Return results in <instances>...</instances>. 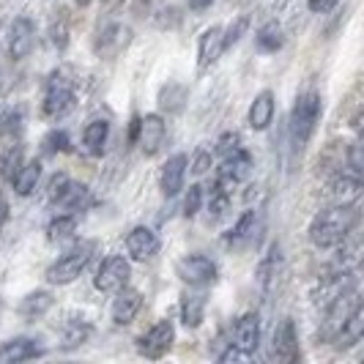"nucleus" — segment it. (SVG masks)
Listing matches in <instances>:
<instances>
[{
	"instance_id": "nucleus-1",
	"label": "nucleus",
	"mask_w": 364,
	"mask_h": 364,
	"mask_svg": "<svg viewBox=\"0 0 364 364\" xmlns=\"http://www.w3.org/2000/svg\"><path fill=\"white\" fill-rule=\"evenodd\" d=\"M359 222V211L356 205H340V203H331L328 208H323L318 217L312 219L310 225V241L321 250H331V247H340L350 230L356 228Z\"/></svg>"
},
{
	"instance_id": "nucleus-2",
	"label": "nucleus",
	"mask_w": 364,
	"mask_h": 364,
	"mask_svg": "<svg viewBox=\"0 0 364 364\" xmlns=\"http://www.w3.org/2000/svg\"><path fill=\"white\" fill-rule=\"evenodd\" d=\"M96 250H99L96 241L77 244L72 252H66L63 257H58L53 266L47 269V282H50V285H69V282H74V279H80L82 272L91 266Z\"/></svg>"
},
{
	"instance_id": "nucleus-3",
	"label": "nucleus",
	"mask_w": 364,
	"mask_h": 364,
	"mask_svg": "<svg viewBox=\"0 0 364 364\" xmlns=\"http://www.w3.org/2000/svg\"><path fill=\"white\" fill-rule=\"evenodd\" d=\"M321 121V96L318 91H301L291 109V140L301 148L312 137V132Z\"/></svg>"
},
{
	"instance_id": "nucleus-4",
	"label": "nucleus",
	"mask_w": 364,
	"mask_h": 364,
	"mask_svg": "<svg viewBox=\"0 0 364 364\" xmlns=\"http://www.w3.org/2000/svg\"><path fill=\"white\" fill-rule=\"evenodd\" d=\"M74 82L69 80V74L53 72L47 77V85H44V102H41V112L47 118H63L74 109Z\"/></svg>"
},
{
	"instance_id": "nucleus-5",
	"label": "nucleus",
	"mask_w": 364,
	"mask_h": 364,
	"mask_svg": "<svg viewBox=\"0 0 364 364\" xmlns=\"http://www.w3.org/2000/svg\"><path fill=\"white\" fill-rule=\"evenodd\" d=\"M129 277H132V266H129L127 257L109 255L102 260V266H99V272L93 277V282H96V288L102 293H118L129 285Z\"/></svg>"
},
{
	"instance_id": "nucleus-6",
	"label": "nucleus",
	"mask_w": 364,
	"mask_h": 364,
	"mask_svg": "<svg viewBox=\"0 0 364 364\" xmlns=\"http://www.w3.org/2000/svg\"><path fill=\"white\" fill-rule=\"evenodd\" d=\"M176 272H178V277H181L186 285H195V288L211 285V282L219 277L217 263H214L208 255H200V252H195V255H183L181 260H178V266H176Z\"/></svg>"
},
{
	"instance_id": "nucleus-7",
	"label": "nucleus",
	"mask_w": 364,
	"mask_h": 364,
	"mask_svg": "<svg viewBox=\"0 0 364 364\" xmlns=\"http://www.w3.org/2000/svg\"><path fill=\"white\" fill-rule=\"evenodd\" d=\"M250 170H252V159H250V154L241 148V151L230 154V156H222L214 183L222 186V189H228V192H233L238 183L250 176Z\"/></svg>"
},
{
	"instance_id": "nucleus-8",
	"label": "nucleus",
	"mask_w": 364,
	"mask_h": 364,
	"mask_svg": "<svg viewBox=\"0 0 364 364\" xmlns=\"http://www.w3.org/2000/svg\"><path fill=\"white\" fill-rule=\"evenodd\" d=\"M176 343V326H173V321H159L156 326H151L137 340V348H140V353L148 356V359H162L164 353L173 348Z\"/></svg>"
},
{
	"instance_id": "nucleus-9",
	"label": "nucleus",
	"mask_w": 364,
	"mask_h": 364,
	"mask_svg": "<svg viewBox=\"0 0 364 364\" xmlns=\"http://www.w3.org/2000/svg\"><path fill=\"white\" fill-rule=\"evenodd\" d=\"M328 198L331 203H340V205H356V200L364 198V176L353 173V170L334 176L328 183Z\"/></svg>"
},
{
	"instance_id": "nucleus-10",
	"label": "nucleus",
	"mask_w": 364,
	"mask_h": 364,
	"mask_svg": "<svg viewBox=\"0 0 364 364\" xmlns=\"http://www.w3.org/2000/svg\"><path fill=\"white\" fill-rule=\"evenodd\" d=\"M282 266H285V257H282V247L274 241L269 244V250L263 252L260 257V263H257L255 269V279L257 285H260V291H274V285L279 282V277H282Z\"/></svg>"
},
{
	"instance_id": "nucleus-11",
	"label": "nucleus",
	"mask_w": 364,
	"mask_h": 364,
	"mask_svg": "<svg viewBox=\"0 0 364 364\" xmlns=\"http://www.w3.org/2000/svg\"><path fill=\"white\" fill-rule=\"evenodd\" d=\"M159 236L146 228V225H137V228H132L127 236V252L132 260H137V263H148L151 257L159 252Z\"/></svg>"
},
{
	"instance_id": "nucleus-12",
	"label": "nucleus",
	"mask_w": 364,
	"mask_h": 364,
	"mask_svg": "<svg viewBox=\"0 0 364 364\" xmlns=\"http://www.w3.org/2000/svg\"><path fill=\"white\" fill-rule=\"evenodd\" d=\"M272 359L274 362H296L299 359V337H296V323L291 318H282L272 340Z\"/></svg>"
},
{
	"instance_id": "nucleus-13",
	"label": "nucleus",
	"mask_w": 364,
	"mask_h": 364,
	"mask_svg": "<svg viewBox=\"0 0 364 364\" xmlns=\"http://www.w3.org/2000/svg\"><path fill=\"white\" fill-rule=\"evenodd\" d=\"M33 47H36V25L28 17L14 19V25L9 31V55L14 60H22L33 53Z\"/></svg>"
},
{
	"instance_id": "nucleus-14",
	"label": "nucleus",
	"mask_w": 364,
	"mask_h": 364,
	"mask_svg": "<svg viewBox=\"0 0 364 364\" xmlns=\"http://www.w3.org/2000/svg\"><path fill=\"white\" fill-rule=\"evenodd\" d=\"M230 346H236L238 350L244 353H255L257 346H260V315L257 312H244L233 326V340Z\"/></svg>"
},
{
	"instance_id": "nucleus-15",
	"label": "nucleus",
	"mask_w": 364,
	"mask_h": 364,
	"mask_svg": "<svg viewBox=\"0 0 364 364\" xmlns=\"http://www.w3.org/2000/svg\"><path fill=\"white\" fill-rule=\"evenodd\" d=\"M167 140V127H164L162 115H146L140 118V127H137V143L143 146L148 156H154Z\"/></svg>"
},
{
	"instance_id": "nucleus-16",
	"label": "nucleus",
	"mask_w": 364,
	"mask_h": 364,
	"mask_svg": "<svg viewBox=\"0 0 364 364\" xmlns=\"http://www.w3.org/2000/svg\"><path fill=\"white\" fill-rule=\"evenodd\" d=\"M189 170V159L186 154H176L170 156L162 167V176H159V189H162L164 198H176L183 186V176Z\"/></svg>"
},
{
	"instance_id": "nucleus-17",
	"label": "nucleus",
	"mask_w": 364,
	"mask_h": 364,
	"mask_svg": "<svg viewBox=\"0 0 364 364\" xmlns=\"http://www.w3.org/2000/svg\"><path fill=\"white\" fill-rule=\"evenodd\" d=\"M143 310V293L134 291V288H124V291L115 293V301H112V321L118 326H129L137 312Z\"/></svg>"
},
{
	"instance_id": "nucleus-18",
	"label": "nucleus",
	"mask_w": 364,
	"mask_h": 364,
	"mask_svg": "<svg viewBox=\"0 0 364 364\" xmlns=\"http://www.w3.org/2000/svg\"><path fill=\"white\" fill-rule=\"evenodd\" d=\"M222 53H225V28L222 25L205 28L200 33V38H198V63H200V69H205L214 60H219Z\"/></svg>"
},
{
	"instance_id": "nucleus-19",
	"label": "nucleus",
	"mask_w": 364,
	"mask_h": 364,
	"mask_svg": "<svg viewBox=\"0 0 364 364\" xmlns=\"http://www.w3.org/2000/svg\"><path fill=\"white\" fill-rule=\"evenodd\" d=\"M44 353V348L33 343L31 337H14L9 343L0 346V362L6 364H17V362H28V359H38Z\"/></svg>"
},
{
	"instance_id": "nucleus-20",
	"label": "nucleus",
	"mask_w": 364,
	"mask_h": 364,
	"mask_svg": "<svg viewBox=\"0 0 364 364\" xmlns=\"http://www.w3.org/2000/svg\"><path fill=\"white\" fill-rule=\"evenodd\" d=\"M257 233V211H244L241 217H238V222L230 228V233L225 236V241H228V247H233V250H241V247H247L252 238H255Z\"/></svg>"
},
{
	"instance_id": "nucleus-21",
	"label": "nucleus",
	"mask_w": 364,
	"mask_h": 364,
	"mask_svg": "<svg viewBox=\"0 0 364 364\" xmlns=\"http://www.w3.org/2000/svg\"><path fill=\"white\" fill-rule=\"evenodd\" d=\"M272 121H274V93L260 91L255 96V102H252V107H250V127L263 132V129L272 127Z\"/></svg>"
},
{
	"instance_id": "nucleus-22",
	"label": "nucleus",
	"mask_w": 364,
	"mask_h": 364,
	"mask_svg": "<svg viewBox=\"0 0 364 364\" xmlns=\"http://www.w3.org/2000/svg\"><path fill=\"white\" fill-rule=\"evenodd\" d=\"M41 159H31L19 167L17 178H14V192L19 198H31L38 189V181H41Z\"/></svg>"
},
{
	"instance_id": "nucleus-23",
	"label": "nucleus",
	"mask_w": 364,
	"mask_h": 364,
	"mask_svg": "<svg viewBox=\"0 0 364 364\" xmlns=\"http://www.w3.org/2000/svg\"><path fill=\"white\" fill-rule=\"evenodd\" d=\"M53 293L47 291H33L28 293L22 301L17 304V312L22 315V318H28V321H36V318H41V315H47V312L53 310Z\"/></svg>"
},
{
	"instance_id": "nucleus-24",
	"label": "nucleus",
	"mask_w": 364,
	"mask_h": 364,
	"mask_svg": "<svg viewBox=\"0 0 364 364\" xmlns=\"http://www.w3.org/2000/svg\"><path fill=\"white\" fill-rule=\"evenodd\" d=\"M359 340H364V296L359 299V304L353 307L350 318L346 321V326L337 334L334 343H340L343 348H348V346H356Z\"/></svg>"
},
{
	"instance_id": "nucleus-25",
	"label": "nucleus",
	"mask_w": 364,
	"mask_h": 364,
	"mask_svg": "<svg viewBox=\"0 0 364 364\" xmlns=\"http://www.w3.org/2000/svg\"><path fill=\"white\" fill-rule=\"evenodd\" d=\"M205 318V296L200 293H186L181 299V321L183 326L198 328Z\"/></svg>"
},
{
	"instance_id": "nucleus-26",
	"label": "nucleus",
	"mask_w": 364,
	"mask_h": 364,
	"mask_svg": "<svg viewBox=\"0 0 364 364\" xmlns=\"http://www.w3.org/2000/svg\"><path fill=\"white\" fill-rule=\"evenodd\" d=\"M107 137H109L107 121H91V124L85 127V132H82V146H85L88 154L99 156V154L105 151V146H107Z\"/></svg>"
},
{
	"instance_id": "nucleus-27",
	"label": "nucleus",
	"mask_w": 364,
	"mask_h": 364,
	"mask_svg": "<svg viewBox=\"0 0 364 364\" xmlns=\"http://www.w3.org/2000/svg\"><path fill=\"white\" fill-rule=\"evenodd\" d=\"M22 159H25V151L19 143H9V146L3 148V154H0V178H6V181H14L19 173V167H22Z\"/></svg>"
},
{
	"instance_id": "nucleus-28",
	"label": "nucleus",
	"mask_w": 364,
	"mask_h": 364,
	"mask_svg": "<svg viewBox=\"0 0 364 364\" xmlns=\"http://www.w3.org/2000/svg\"><path fill=\"white\" fill-rule=\"evenodd\" d=\"M88 200H91L88 186L69 178L66 189H63V195L58 198V205H63V208H69V211H80V208H85V205H88Z\"/></svg>"
},
{
	"instance_id": "nucleus-29",
	"label": "nucleus",
	"mask_w": 364,
	"mask_h": 364,
	"mask_svg": "<svg viewBox=\"0 0 364 364\" xmlns=\"http://www.w3.org/2000/svg\"><path fill=\"white\" fill-rule=\"evenodd\" d=\"M91 337V326L82 321H69L60 331V350H74Z\"/></svg>"
},
{
	"instance_id": "nucleus-30",
	"label": "nucleus",
	"mask_w": 364,
	"mask_h": 364,
	"mask_svg": "<svg viewBox=\"0 0 364 364\" xmlns=\"http://www.w3.org/2000/svg\"><path fill=\"white\" fill-rule=\"evenodd\" d=\"M282 44H285V33L277 22H269V25L260 28V33H257V50L260 53H277Z\"/></svg>"
},
{
	"instance_id": "nucleus-31",
	"label": "nucleus",
	"mask_w": 364,
	"mask_h": 364,
	"mask_svg": "<svg viewBox=\"0 0 364 364\" xmlns=\"http://www.w3.org/2000/svg\"><path fill=\"white\" fill-rule=\"evenodd\" d=\"M74 230H77V217L74 214H60L47 225V238L50 241H63V238H72Z\"/></svg>"
},
{
	"instance_id": "nucleus-32",
	"label": "nucleus",
	"mask_w": 364,
	"mask_h": 364,
	"mask_svg": "<svg viewBox=\"0 0 364 364\" xmlns=\"http://www.w3.org/2000/svg\"><path fill=\"white\" fill-rule=\"evenodd\" d=\"M41 151L47 156H55V154H69L72 151V143H69V134L63 129H53L44 134V143H41Z\"/></svg>"
},
{
	"instance_id": "nucleus-33",
	"label": "nucleus",
	"mask_w": 364,
	"mask_h": 364,
	"mask_svg": "<svg viewBox=\"0 0 364 364\" xmlns=\"http://www.w3.org/2000/svg\"><path fill=\"white\" fill-rule=\"evenodd\" d=\"M208 211H211V217H214V219L225 217V214L230 211V192L214 183V189H211V198H208Z\"/></svg>"
},
{
	"instance_id": "nucleus-34",
	"label": "nucleus",
	"mask_w": 364,
	"mask_h": 364,
	"mask_svg": "<svg viewBox=\"0 0 364 364\" xmlns=\"http://www.w3.org/2000/svg\"><path fill=\"white\" fill-rule=\"evenodd\" d=\"M200 208H203V186L200 183H192L189 192H186V198H183L181 211L186 219H195L200 214Z\"/></svg>"
},
{
	"instance_id": "nucleus-35",
	"label": "nucleus",
	"mask_w": 364,
	"mask_h": 364,
	"mask_svg": "<svg viewBox=\"0 0 364 364\" xmlns=\"http://www.w3.org/2000/svg\"><path fill=\"white\" fill-rule=\"evenodd\" d=\"M247 28H250V17H247V14H241V17L233 19V22L225 28V50H230L238 38L247 33Z\"/></svg>"
},
{
	"instance_id": "nucleus-36",
	"label": "nucleus",
	"mask_w": 364,
	"mask_h": 364,
	"mask_svg": "<svg viewBox=\"0 0 364 364\" xmlns=\"http://www.w3.org/2000/svg\"><path fill=\"white\" fill-rule=\"evenodd\" d=\"M50 41L55 44V50H63L69 44V22L66 17H58L50 28Z\"/></svg>"
},
{
	"instance_id": "nucleus-37",
	"label": "nucleus",
	"mask_w": 364,
	"mask_h": 364,
	"mask_svg": "<svg viewBox=\"0 0 364 364\" xmlns=\"http://www.w3.org/2000/svg\"><path fill=\"white\" fill-rule=\"evenodd\" d=\"M346 167L348 170H353V173H359V176H364V140H359L356 146L348 148Z\"/></svg>"
},
{
	"instance_id": "nucleus-38",
	"label": "nucleus",
	"mask_w": 364,
	"mask_h": 364,
	"mask_svg": "<svg viewBox=\"0 0 364 364\" xmlns=\"http://www.w3.org/2000/svg\"><path fill=\"white\" fill-rule=\"evenodd\" d=\"M211 162H214V156L208 154V151H198L195 156H192V176H205L208 170H211Z\"/></svg>"
},
{
	"instance_id": "nucleus-39",
	"label": "nucleus",
	"mask_w": 364,
	"mask_h": 364,
	"mask_svg": "<svg viewBox=\"0 0 364 364\" xmlns=\"http://www.w3.org/2000/svg\"><path fill=\"white\" fill-rule=\"evenodd\" d=\"M19 132H22V115H19V112L6 115V118H3V127H0V134H3V137H19Z\"/></svg>"
},
{
	"instance_id": "nucleus-40",
	"label": "nucleus",
	"mask_w": 364,
	"mask_h": 364,
	"mask_svg": "<svg viewBox=\"0 0 364 364\" xmlns=\"http://www.w3.org/2000/svg\"><path fill=\"white\" fill-rule=\"evenodd\" d=\"M236 151H241V137H238V134H225V137L219 140V146H217L219 156H230V154H236Z\"/></svg>"
},
{
	"instance_id": "nucleus-41",
	"label": "nucleus",
	"mask_w": 364,
	"mask_h": 364,
	"mask_svg": "<svg viewBox=\"0 0 364 364\" xmlns=\"http://www.w3.org/2000/svg\"><path fill=\"white\" fill-rule=\"evenodd\" d=\"M66 183H69V176H63V173H58L53 181H50V186H47V198L53 203H58V198L63 195V189H66Z\"/></svg>"
},
{
	"instance_id": "nucleus-42",
	"label": "nucleus",
	"mask_w": 364,
	"mask_h": 364,
	"mask_svg": "<svg viewBox=\"0 0 364 364\" xmlns=\"http://www.w3.org/2000/svg\"><path fill=\"white\" fill-rule=\"evenodd\" d=\"M219 362L230 364V362H250V353H244V350H238L236 346H230L228 350H222L219 353Z\"/></svg>"
},
{
	"instance_id": "nucleus-43",
	"label": "nucleus",
	"mask_w": 364,
	"mask_h": 364,
	"mask_svg": "<svg viewBox=\"0 0 364 364\" xmlns=\"http://www.w3.org/2000/svg\"><path fill=\"white\" fill-rule=\"evenodd\" d=\"M307 6L315 14H326V11H331L337 6V0H307Z\"/></svg>"
},
{
	"instance_id": "nucleus-44",
	"label": "nucleus",
	"mask_w": 364,
	"mask_h": 364,
	"mask_svg": "<svg viewBox=\"0 0 364 364\" xmlns=\"http://www.w3.org/2000/svg\"><path fill=\"white\" fill-rule=\"evenodd\" d=\"M211 3H214V0H189V9H192V11H205Z\"/></svg>"
},
{
	"instance_id": "nucleus-45",
	"label": "nucleus",
	"mask_w": 364,
	"mask_h": 364,
	"mask_svg": "<svg viewBox=\"0 0 364 364\" xmlns=\"http://www.w3.org/2000/svg\"><path fill=\"white\" fill-rule=\"evenodd\" d=\"M353 132L359 134V140H364V112H362V115H356V118H353Z\"/></svg>"
},
{
	"instance_id": "nucleus-46",
	"label": "nucleus",
	"mask_w": 364,
	"mask_h": 364,
	"mask_svg": "<svg viewBox=\"0 0 364 364\" xmlns=\"http://www.w3.org/2000/svg\"><path fill=\"white\" fill-rule=\"evenodd\" d=\"M6 217H9V205H6V200H3V195H0V228H3V222H6Z\"/></svg>"
},
{
	"instance_id": "nucleus-47",
	"label": "nucleus",
	"mask_w": 364,
	"mask_h": 364,
	"mask_svg": "<svg viewBox=\"0 0 364 364\" xmlns=\"http://www.w3.org/2000/svg\"><path fill=\"white\" fill-rule=\"evenodd\" d=\"M105 6H118V3H124V0H102Z\"/></svg>"
},
{
	"instance_id": "nucleus-48",
	"label": "nucleus",
	"mask_w": 364,
	"mask_h": 364,
	"mask_svg": "<svg viewBox=\"0 0 364 364\" xmlns=\"http://www.w3.org/2000/svg\"><path fill=\"white\" fill-rule=\"evenodd\" d=\"M88 3H91V0H77V6H88Z\"/></svg>"
}]
</instances>
